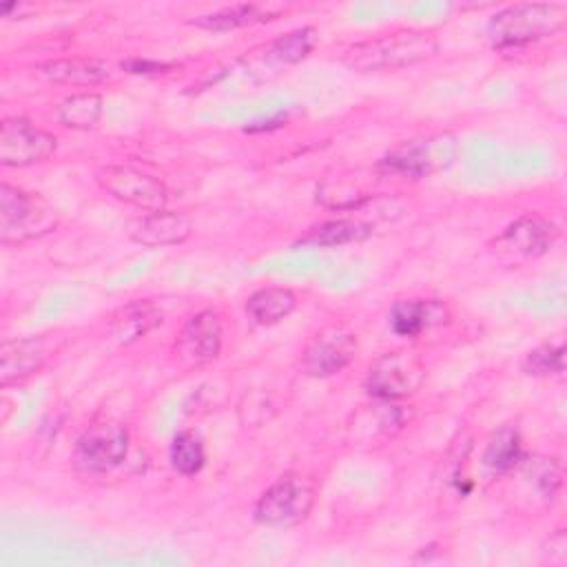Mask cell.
Segmentation results:
<instances>
[{
	"label": "cell",
	"mask_w": 567,
	"mask_h": 567,
	"mask_svg": "<svg viewBox=\"0 0 567 567\" xmlns=\"http://www.w3.org/2000/svg\"><path fill=\"white\" fill-rule=\"evenodd\" d=\"M312 505L315 487L297 474H286L257 498L252 516L259 525L292 527L308 518Z\"/></svg>",
	"instance_id": "5b68a950"
},
{
	"label": "cell",
	"mask_w": 567,
	"mask_h": 567,
	"mask_svg": "<svg viewBox=\"0 0 567 567\" xmlns=\"http://www.w3.org/2000/svg\"><path fill=\"white\" fill-rule=\"evenodd\" d=\"M439 51V40L427 31H394L352 44L343 53V64L359 73L396 71L419 64Z\"/></svg>",
	"instance_id": "6da1fadb"
},
{
	"label": "cell",
	"mask_w": 567,
	"mask_h": 567,
	"mask_svg": "<svg viewBox=\"0 0 567 567\" xmlns=\"http://www.w3.org/2000/svg\"><path fill=\"white\" fill-rule=\"evenodd\" d=\"M162 323V317L148 303H131L113 317V334L122 343H131L146 334L151 328Z\"/></svg>",
	"instance_id": "7402d4cb"
},
{
	"label": "cell",
	"mask_w": 567,
	"mask_h": 567,
	"mask_svg": "<svg viewBox=\"0 0 567 567\" xmlns=\"http://www.w3.org/2000/svg\"><path fill=\"white\" fill-rule=\"evenodd\" d=\"M122 69H126L128 73H162L166 69H171V64L164 62H148V60H126L122 62Z\"/></svg>",
	"instance_id": "4316f807"
},
{
	"label": "cell",
	"mask_w": 567,
	"mask_h": 567,
	"mask_svg": "<svg viewBox=\"0 0 567 567\" xmlns=\"http://www.w3.org/2000/svg\"><path fill=\"white\" fill-rule=\"evenodd\" d=\"M372 233V226L359 219H332L312 228L301 244L310 246H346L354 241H363Z\"/></svg>",
	"instance_id": "ffe728a7"
},
{
	"label": "cell",
	"mask_w": 567,
	"mask_h": 567,
	"mask_svg": "<svg viewBox=\"0 0 567 567\" xmlns=\"http://www.w3.org/2000/svg\"><path fill=\"white\" fill-rule=\"evenodd\" d=\"M456 157V140L450 133L416 137L396 144L381 159L379 168L390 175H401L410 179L427 177L445 171Z\"/></svg>",
	"instance_id": "277c9868"
},
{
	"label": "cell",
	"mask_w": 567,
	"mask_h": 567,
	"mask_svg": "<svg viewBox=\"0 0 567 567\" xmlns=\"http://www.w3.org/2000/svg\"><path fill=\"white\" fill-rule=\"evenodd\" d=\"M523 465H525V474L529 476V481L534 483V487L543 496H554L558 492L560 481H563V472H560V463L556 458L534 456V458L525 461Z\"/></svg>",
	"instance_id": "484cf974"
},
{
	"label": "cell",
	"mask_w": 567,
	"mask_h": 567,
	"mask_svg": "<svg viewBox=\"0 0 567 567\" xmlns=\"http://www.w3.org/2000/svg\"><path fill=\"white\" fill-rule=\"evenodd\" d=\"M102 106H104V100L95 91L73 93V95L64 97L62 104L58 106V120L66 128L89 131L100 122Z\"/></svg>",
	"instance_id": "ac0fdd59"
},
{
	"label": "cell",
	"mask_w": 567,
	"mask_h": 567,
	"mask_svg": "<svg viewBox=\"0 0 567 567\" xmlns=\"http://www.w3.org/2000/svg\"><path fill=\"white\" fill-rule=\"evenodd\" d=\"M315 44H317V31L312 27H301L275 40L272 47L268 49V58L277 64H297L303 58H308Z\"/></svg>",
	"instance_id": "cb8c5ba5"
},
{
	"label": "cell",
	"mask_w": 567,
	"mask_h": 567,
	"mask_svg": "<svg viewBox=\"0 0 567 567\" xmlns=\"http://www.w3.org/2000/svg\"><path fill=\"white\" fill-rule=\"evenodd\" d=\"M295 306H297V295L284 286L259 288L246 299V312L259 326L279 323L295 310Z\"/></svg>",
	"instance_id": "e0dca14e"
},
{
	"label": "cell",
	"mask_w": 567,
	"mask_h": 567,
	"mask_svg": "<svg viewBox=\"0 0 567 567\" xmlns=\"http://www.w3.org/2000/svg\"><path fill=\"white\" fill-rule=\"evenodd\" d=\"M221 321L215 310H199L193 315L177 339V348L182 357H186L193 363H206L217 359L221 350Z\"/></svg>",
	"instance_id": "7c38bea8"
},
{
	"label": "cell",
	"mask_w": 567,
	"mask_h": 567,
	"mask_svg": "<svg viewBox=\"0 0 567 567\" xmlns=\"http://www.w3.org/2000/svg\"><path fill=\"white\" fill-rule=\"evenodd\" d=\"M168 458H171V465L177 474H182V476L197 474L204 467V461H206L202 439L190 430L177 432L173 443H171Z\"/></svg>",
	"instance_id": "603a6c76"
},
{
	"label": "cell",
	"mask_w": 567,
	"mask_h": 567,
	"mask_svg": "<svg viewBox=\"0 0 567 567\" xmlns=\"http://www.w3.org/2000/svg\"><path fill=\"white\" fill-rule=\"evenodd\" d=\"M270 11L261 4H235V7H224L219 11L199 16L195 20H190V24L206 29V31H233V29H241L255 22H264L270 20Z\"/></svg>",
	"instance_id": "d6986e66"
},
{
	"label": "cell",
	"mask_w": 567,
	"mask_h": 567,
	"mask_svg": "<svg viewBox=\"0 0 567 567\" xmlns=\"http://www.w3.org/2000/svg\"><path fill=\"white\" fill-rule=\"evenodd\" d=\"M47 363V348L40 337L9 339L0 348V385L18 383L35 372H40Z\"/></svg>",
	"instance_id": "5bb4252c"
},
{
	"label": "cell",
	"mask_w": 567,
	"mask_h": 567,
	"mask_svg": "<svg viewBox=\"0 0 567 567\" xmlns=\"http://www.w3.org/2000/svg\"><path fill=\"white\" fill-rule=\"evenodd\" d=\"M425 381V365L414 352L394 350L381 354L368 370L365 390L379 401H396L414 394Z\"/></svg>",
	"instance_id": "8992f818"
},
{
	"label": "cell",
	"mask_w": 567,
	"mask_h": 567,
	"mask_svg": "<svg viewBox=\"0 0 567 567\" xmlns=\"http://www.w3.org/2000/svg\"><path fill=\"white\" fill-rule=\"evenodd\" d=\"M58 221V210L42 195L0 184V241L4 246L40 239L53 233Z\"/></svg>",
	"instance_id": "3957f363"
},
{
	"label": "cell",
	"mask_w": 567,
	"mask_h": 567,
	"mask_svg": "<svg viewBox=\"0 0 567 567\" xmlns=\"http://www.w3.org/2000/svg\"><path fill=\"white\" fill-rule=\"evenodd\" d=\"M565 370V348L563 343H543L529 350L523 359V372L532 377L560 374Z\"/></svg>",
	"instance_id": "d4e9b609"
},
{
	"label": "cell",
	"mask_w": 567,
	"mask_h": 567,
	"mask_svg": "<svg viewBox=\"0 0 567 567\" xmlns=\"http://www.w3.org/2000/svg\"><path fill=\"white\" fill-rule=\"evenodd\" d=\"M38 71L60 84H73V86H91L104 82L111 71L104 60L95 58H60V60H49L38 66Z\"/></svg>",
	"instance_id": "2e32d148"
},
{
	"label": "cell",
	"mask_w": 567,
	"mask_h": 567,
	"mask_svg": "<svg viewBox=\"0 0 567 567\" xmlns=\"http://www.w3.org/2000/svg\"><path fill=\"white\" fill-rule=\"evenodd\" d=\"M58 146L55 135L24 117H4L0 124V164L31 166L44 162Z\"/></svg>",
	"instance_id": "9c48e42d"
},
{
	"label": "cell",
	"mask_w": 567,
	"mask_h": 567,
	"mask_svg": "<svg viewBox=\"0 0 567 567\" xmlns=\"http://www.w3.org/2000/svg\"><path fill=\"white\" fill-rule=\"evenodd\" d=\"M95 182L117 202L131 204L148 213L164 210L168 202V190L164 182L126 164H109L97 168Z\"/></svg>",
	"instance_id": "52a82bcc"
},
{
	"label": "cell",
	"mask_w": 567,
	"mask_h": 567,
	"mask_svg": "<svg viewBox=\"0 0 567 567\" xmlns=\"http://www.w3.org/2000/svg\"><path fill=\"white\" fill-rule=\"evenodd\" d=\"M357 352V334L343 326H328L319 330L301 354V368L308 377L326 379L341 372Z\"/></svg>",
	"instance_id": "30bf717a"
},
{
	"label": "cell",
	"mask_w": 567,
	"mask_h": 567,
	"mask_svg": "<svg viewBox=\"0 0 567 567\" xmlns=\"http://www.w3.org/2000/svg\"><path fill=\"white\" fill-rule=\"evenodd\" d=\"M520 461H523L520 436L514 430L503 427L496 434H492V439L483 452V465L492 474H505V472L514 470Z\"/></svg>",
	"instance_id": "44dd1931"
},
{
	"label": "cell",
	"mask_w": 567,
	"mask_h": 567,
	"mask_svg": "<svg viewBox=\"0 0 567 567\" xmlns=\"http://www.w3.org/2000/svg\"><path fill=\"white\" fill-rule=\"evenodd\" d=\"M128 430L115 421H102L82 432L75 443V465L91 474H104L117 467L128 454Z\"/></svg>",
	"instance_id": "ba28073f"
},
{
	"label": "cell",
	"mask_w": 567,
	"mask_h": 567,
	"mask_svg": "<svg viewBox=\"0 0 567 567\" xmlns=\"http://www.w3.org/2000/svg\"><path fill=\"white\" fill-rule=\"evenodd\" d=\"M445 308L439 301L399 299L390 308V328L399 337H419L434 323L445 321Z\"/></svg>",
	"instance_id": "9a60e30c"
},
{
	"label": "cell",
	"mask_w": 567,
	"mask_h": 567,
	"mask_svg": "<svg viewBox=\"0 0 567 567\" xmlns=\"http://www.w3.org/2000/svg\"><path fill=\"white\" fill-rule=\"evenodd\" d=\"M567 9L558 2H520L501 9L487 22V38L496 49H518L558 33Z\"/></svg>",
	"instance_id": "7a4b0ae2"
},
{
	"label": "cell",
	"mask_w": 567,
	"mask_h": 567,
	"mask_svg": "<svg viewBox=\"0 0 567 567\" xmlns=\"http://www.w3.org/2000/svg\"><path fill=\"white\" fill-rule=\"evenodd\" d=\"M560 230L554 221L540 217V215H523L516 221H512L501 237L496 239V246L520 255L525 259H536L545 255L558 239Z\"/></svg>",
	"instance_id": "8fae6325"
},
{
	"label": "cell",
	"mask_w": 567,
	"mask_h": 567,
	"mask_svg": "<svg viewBox=\"0 0 567 567\" xmlns=\"http://www.w3.org/2000/svg\"><path fill=\"white\" fill-rule=\"evenodd\" d=\"M549 547H551V551H549V563L551 565H563L565 560H567V540H565V534L563 532H556L551 538H549Z\"/></svg>",
	"instance_id": "83f0119b"
},
{
	"label": "cell",
	"mask_w": 567,
	"mask_h": 567,
	"mask_svg": "<svg viewBox=\"0 0 567 567\" xmlns=\"http://www.w3.org/2000/svg\"><path fill=\"white\" fill-rule=\"evenodd\" d=\"M193 221L175 210H155L137 219L131 228V239L135 244L157 248V246H173L182 244L190 237Z\"/></svg>",
	"instance_id": "4fadbf2b"
}]
</instances>
